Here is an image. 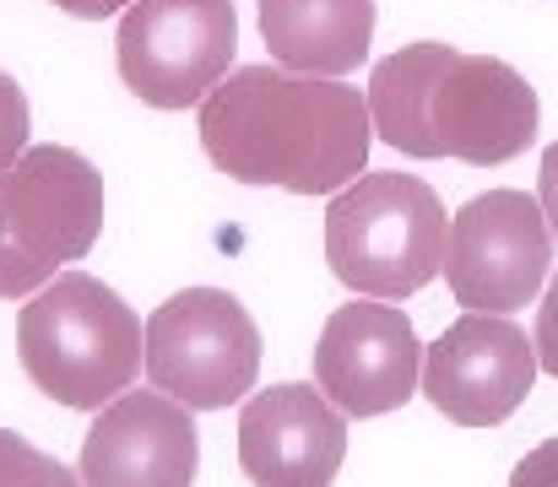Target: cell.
<instances>
[{
    "instance_id": "cell-14",
    "label": "cell",
    "mask_w": 558,
    "mask_h": 487,
    "mask_svg": "<svg viewBox=\"0 0 558 487\" xmlns=\"http://www.w3.org/2000/svg\"><path fill=\"white\" fill-rule=\"evenodd\" d=\"M60 461L44 455L38 445H27L22 434L0 428V487H54L60 483Z\"/></svg>"
},
{
    "instance_id": "cell-9",
    "label": "cell",
    "mask_w": 558,
    "mask_h": 487,
    "mask_svg": "<svg viewBox=\"0 0 558 487\" xmlns=\"http://www.w3.org/2000/svg\"><path fill=\"white\" fill-rule=\"evenodd\" d=\"M537 346L510 315H461L423 346V395L461 428H499L537 385Z\"/></svg>"
},
{
    "instance_id": "cell-2",
    "label": "cell",
    "mask_w": 558,
    "mask_h": 487,
    "mask_svg": "<svg viewBox=\"0 0 558 487\" xmlns=\"http://www.w3.org/2000/svg\"><path fill=\"white\" fill-rule=\"evenodd\" d=\"M374 136L407 158H456L499 168L537 142V87L494 60L456 44H401L369 76Z\"/></svg>"
},
{
    "instance_id": "cell-16",
    "label": "cell",
    "mask_w": 558,
    "mask_h": 487,
    "mask_svg": "<svg viewBox=\"0 0 558 487\" xmlns=\"http://www.w3.org/2000/svg\"><path fill=\"white\" fill-rule=\"evenodd\" d=\"M532 346H537V363H543V368L558 379V271H554V282H548V293H543V304H537V330H532Z\"/></svg>"
},
{
    "instance_id": "cell-8",
    "label": "cell",
    "mask_w": 558,
    "mask_h": 487,
    "mask_svg": "<svg viewBox=\"0 0 558 487\" xmlns=\"http://www.w3.org/2000/svg\"><path fill=\"white\" fill-rule=\"evenodd\" d=\"M239 49L233 0H131L120 11V76L153 109H190L228 76Z\"/></svg>"
},
{
    "instance_id": "cell-12",
    "label": "cell",
    "mask_w": 558,
    "mask_h": 487,
    "mask_svg": "<svg viewBox=\"0 0 558 487\" xmlns=\"http://www.w3.org/2000/svg\"><path fill=\"white\" fill-rule=\"evenodd\" d=\"M348 461V417L320 385L255 390L239 412V466L250 487H331Z\"/></svg>"
},
{
    "instance_id": "cell-11",
    "label": "cell",
    "mask_w": 558,
    "mask_h": 487,
    "mask_svg": "<svg viewBox=\"0 0 558 487\" xmlns=\"http://www.w3.org/2000/svg\"><path fill=\"white\" fill-rule=\"evenodd\" d=\"M87 487H195L201 434L195 412L163 390L114 395L82 439L76 461Z\"/></svg>"
},
{
    "instance_id": "cell-18",
    "label": "cell",
    "mask_w": 558,
    "mask_h": 487,
    "mask_svg": "<svg viewBox=\"0 0 558 487\" xmlns=\"http://www.w3.org/2000/svg\"><path fill=\"white\" fill-rule=\"evenodd\" d=\"M537 200H543V217L558 239V142L543 153V173H537Z\"/></svg>"
},
{
    "instance_id": "cell-4",
    "label": "cell",
    "mask_w": 558,
    "mask_h": 487,
    "mask_svg": "<svg viewBox=\"0 0 558 487\" xmlns=\"http://www.w3.org/2000/svg\"><path fill=\"white\" fill-rule=\"evenodd\" d=\"M445 206L417 173H359L326 206V260L353 299L401 304L445 271Z\"/></svg>"
},
{
    "instance_id": "cell-10",
    "label": "cell",
    "mask_w": 558,
    "mask_h": 487,
    "mask_svg": "<svg viewBox=\"0 0 558 487\" xmlns=\"http://www.w3.org/2000/svg\"><path fill=\"white\" fill-rule=\"evenodd\" d=\"M315 385L342 417H385L423 395V341L401 315V304H342L320 325Z\"/></svg>"
},
{
    "instance_id": "cell-6",
    "label": "cell",
    "mask_w": 558,
    "mask_h": 487,
    "mask_svg": "<svg viewBox=\"0 0 558 487\" xmlns=\"http://www.w3.org/2000/svg\"><path fill=\"white\" fill-rule=\"evenodd\" d=\"M147 385L190 412H222L255 390L260 330L222 288H185L142 325Z\"/></svg>"
},
{
    "instance_id": "cell-20",
    "label": "cell",
    "mask_w": 558,
    "mask_h": 487,
    "mask_svg": "<svg viewBox=\"0 0 558 487\" xmlns=\"http://www.w3.org/2000/svg\"><path fill=\"white\" fill-rule=\"evenodd\" d=\"M54 487H87V483H82V472H71V466H65V472H60V483H54Z\"/></svg>"
},
{
    "instance_id": "cell-3",
    "label": "cell",
    "mask_w": 558,
    "mask_h": 487,
    "mask_svg": "<svg viewBox=\"0 0 558 487\" xmlns=\"http://www.w3.org/2000/svg\"><path fill=\"white\" fill-rule=\"evenodd\" d=\"M22 374L71 412H104L142 374L136 309L87 271H60L16 315Z\"/></svg>"
},
{
    "instance_id": "cell-17",
    "label": "cell",
    "mask_w": 558,
    "mask_h": 487,
    "mask_svg": "<svg viewBox=\"0 0 558 487\" xmlns=\"http://www.w3.org/2000/svg\"><path fill=\"white\" fill-rule=\"evenodd\" d=\"M510 487H558V439H543L537 450H526L521 466L510 472Z\"/></svg>"
},
{
    "instance_id": "cell-1",
    "label": "cell",
    "mask_w": 558,
    "mask_h": 487,
    "mask_svg": "<svg viewBox=\"0 0 558 487\" xmlns=\"http://www.w3.org/2000/svg\"><path fill=\"white\" fill-rule=\"evenodd\" d=\"M201 147L233 184L337 195L369 162V98L337 76L239 65L201 104Z\"/></svg>"
},
{
    "instance_id": "cell-5",
    "label": "cell",
    "mask_w": 558,
    "mask_h": 487,
    "mask_svg": "<svg viewBox=\"0 0 558 487\" xmlns=\"http://www.w3.org/2000/svg\"><path fill=\"white\" fill-rule=\"evenodd\" d=\"M104 233V173L71 147L0 168V299H33Z\"/></svg>"
},
{
    "instance_id": "cell-7",
    "label": "cell",
    "mask_w": 558,
    "mask_h": 487,
    "mask_svg": "<svg viewBox=\"0 0 558 487\" xmlns=\"http://www.w3.org/2000/svg\"><path fill=\"white\" fill-rule=\"evenodd\" d=\"M554 228L526 190L472 195L445 233V282L466 315H521L543 299Z\"/></svg>"
},
{
    "instance_id": "cell-19",
    "label": "cell",
    "mask_w": 558,
    "mask_h": 487,
    "mask_svg": "<svg viewBox=\"0 0 558 487\" xmlns=\"http://www.w3.org/2000/svg\"><path fill=\"white\" fill-rule=\"evenodd\" d=\"M65 16H82V22H98V16H120L131 0H54Z\"/></svg>"
},
{
    "instance_id": "cell-15",
    "label": "cell",
    "mask_w": 558,
    "mask_h": 487,
    "mask_svg": "<svg viewBox=\"0 0 558 487\" xmlns=\"http://www.w3.org/2000/svg\"><path fill=\"white\" fill-rule=\"evenodd\" d=\"M22 153H27V98L16 76L0 71V168H11Z\"/></svg>"
},
{
    "instance_id": "cell-13",
    "label": "cell",
    "mask_w": 558,
    "mask_h": 487,
    "mask_svg": "<svg viewBox=\"0 0 558 487\" xmlns=\"http://www.w3.org/2000/svg\"><path fill=\"white\" fill-rule=\"evenodd\" d=\"M260 38L282 71L348 76L374 38V0H260Z\"/></svg>"
}]
</instances>
